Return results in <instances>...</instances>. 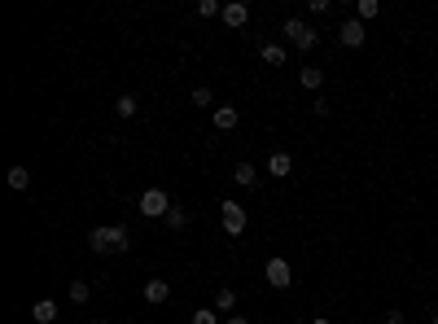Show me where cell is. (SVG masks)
I'll use <instances>...</instances> for the list:
<instances>
[{"instance_id":"cell-1","label":"cell","mask_w":438,"mask_h":324,"mask_svg":"<svg viewBox=\"0 0 438 324\" xmlns=\"http://www.w3.org/2000/svg\"><path fill=\"white\" fill-rule=\"evenodd\" d=\"M88 246L97 255H118V250H127V228L123 224H97L88 233Z\"/></svg>"},{"instance_id":"cell-2","label":"cell","mask_w":438,"mask_h":324,"mask_svg":"<svg viewBox=\"0 0 438 324\" xmlns=\"http://www.w3.org/2000/svg\"><path fill=\"white\" fill-rule=\"evenodd\" d=\"M281 35H285L294 49H303V53H311L316 44H320V31H316L311 22H303V18H285V22H281Z\"/></svg>"},{"instance_id":"cell-3","label":"cell","mask_w":438,"mask_h":324,"mask_svg":"<svg viewBox=\"0 0 438 324\" xmlns=\"http://www.w3.org/2000/svg\"><path fill=\"white\" fill-rule=\"evenodd\" d=\"M219 224H223V233L228 237H241L245 233V224H250V215H245V206L241 202H219Z\"/></svg>"},{"instance_id":"cell-4","label":"cell","mask_w":438,"mask_h":324,"mask_svg":"<svg viewBox=\"0 0 438 324\" xmlns=\"http://www.w3.org/2000/svg\"><path fill=\"white\" fill-rule=\"evenodd\" d=\"M136 210L145 215V219H167L171 202H167V193H162V188H145V193H140V202H136Z\"/></svg>"},{"instance_id":"cell-5","label":"cell","mask_w":438,"mask_h":324,"mask_svg":"<svg viewBox=\"0 0 438 324\" xmlns=\"http://www.w3.org/2000/svg\"><path fill=\"white\" fill-rule=\"evenodd\" d=\"M263 276L272 281V290H289V285H294V268H289V259H281V255H272V259H267Z\"/></svg>"},{"instance_id":"cell-6","label":"cell","mask_w":438,"mask_h":324,"mask_svg":"<svg viewBox=\"0 0 438 324\" xmlns=\"http://www.w3.org/2000/svg\"><path fill=\"white\" fill-rule=\"evenodd\" d=\"M223 22H228L232 31H241L245 22H250V5H245V0H228V5H223V14H219Z\"/></svg>"},{"instance_id":"cell-7","label":"cell","mask_w":438,"mask_h":324,"mask_svg":"<svg viewBox=\"0 0 438 324\" xmlns=\"http://www.w3.org/2000/svg\"><path fill=\"white\" fill-rule=\"evenodd\" d=\"M338 40L347 44V49H360L364 40H369V31H364V22L360 18H351V22H342V31H338Z\"/></svg>"},{"instance_id":"cell-8","label":"cell","mask_w":438,"mask_h":324,"mask_svg":"<svg viewBox=\"0 0 438 324\" xmlns=\"http://www.w3.org/2000/svg\"><path fill=\"white\" fill-rule=\"evenodd\" d=\"M289 171H294V158H289L285 149H272V153H267V175H272V180H285Z\"/></svg>"},{"instance_id":"cell-9","label":"cell","mask_w":438,"mask_h":324,"mask_svg":"<svg viewBox=\"0 0 438 324\" xmlns=\"http://www.w3.org/2000/svg\"><path fill=\"white\" fill-rule=\"evenodd\" d=\"M167 298H171V281H162V276L145 281V303H167Z\"/></svg>"},{"instance_id":"cell-10","label":"cell","mask_w":438,"mask_h":324,"mask_svg":"<svg viewBox=\"0 0 438 324\" xmlns=\"http://www.w3.org/2000/svg\"><path fill=\"white\" fill-rule=\"evenodd\" d=\"M259 57H263L267 66H285L289 62V49H285V44H276V40H267L263 49H259Z\"/></svg>"},{"instance_id":"cell-11","label":"cell","mask_w":438,"mask_h":324,"mask_svg":"<svg viewBox=\"0 0 438 324\" xmlns=\"http://www.w3.org/2000/svg\"><path fill=\"white\" fill-rule=\"evenodd\" d=\"M31 320L35 324H53L57 320V303H53V298H40V303L31 307Z\"/></svg>"},{"instance_id":"cell-12","label":"cell","mask_w":438,"mask_h":324,"mask_svg":"<svg viewBox=\"0 0 438 324\" xmlns=\"http://www.w3.org/2000/svg\"><path fill=\"white\" fill-rule=\"evenodd\" d=\"M215 311L219 316H237V290H228V285L215 290Z\"/></svg>"},{"instance_id":"cell-13","label":"cell","mask_w":438,"mask_h":324,"mask_svg":"<svg viewBox=\"0 0 438 324\" xmlns=\"http://www.w3.org/2000/svg\"><path fill=\"white\" fill-rule=\"evenodd\" d=\"M298 83H303L307 92H320V88H325V70H316V66H303V70H298Z\"/></svg>"},{"instance_id":"cell-14","label":"cell","mask_w":438,"mask_h":324,"mask_svg":"<svg viewBox=\"0 0 438 324\" xmlns=\"http://www.w3.org/2000/svg\"><path fill=\"white\" fill-rule=\"evenodd\" d=\"M237 123H241V114H237V105H219V110H215V127H219V131H232Z\"/></svg>"},{"instance_id":"cell-15","label":"cell","mask_w":438,"mask_h":324,"mask_svg":"<svg viewBox=\"0 0 438 324\" xmlns=\"http://www.w3.org/2000/svg\"><path fill=\"white\" fill-rule=\"evenodd\" d=\"M5 180H9V188H18V193H22V188H31V171H27V166H9V171H5Z\"/></svg>"},{"instance_id":"cell-16","label":"cell","mask_w":438,"mask_h":324,"mask_svg":"<svg viewBox=\"0 0 438 324\" xmlns=\"http://www.w3.org/2000/svg\"><path fill=\"white\" fill-rule=\"evenodd\" d=\"M232 180H237V184H241V188H254V184H259V171H254L250 162H237V171H232Z\"/></svg>"},{"instance_id":"cell-17","label":"cell","mask_w":438,"mask_h":324,"mask_svg":"<svg viewBox=\"0 0 438 324\" xmlns=\"http://www.w3.org/2000/svg\"><path fill=\"white\" fill-rule=\"evenodd\" d=\"M136 110H140V101L132 97V92H123V97L114 101V114H118V118H136Z\"/></svg>"},{"instance_id":"cell-18","label":"cell","mask_w":438,"mask_h":324,"mask_svg":"<svg viewBox=\"0 0 438 324\" xmlns=\"http://www.w3.org/2000/svg\"><path fill=\"white\" fill-rule=\"evenodd\" d=\"M377 14H382V9H377V0H360V5H355V18H360V22H373Z\"/></svg>"},{"instance_id":"cell-19","label":"cell","mask_w":438,"mask_h":324,"mask_svg":"<svg viewBox=\"0 0 438 324\" xmlns=\"http://www.w3.org/2000/svg\"><path fill=\"white\" fill-rule=\"evenodd\" d=\"M167 228H175V233L188 228V210H184V206H171V210H167Z\"/></svg>"},{"instance_id":"cell-20","label":"cell","mask_w":438,"mask_h":324,"mask_svg":"<svg viewBox=\"0 0 438 324\" xmlns=\"http://www.w3.org/2000/svg\"><path fill=\"white\" fill-rule=\"evenodd\" d=\"M188 324H219V311H215V307H197Z\"/></svg>"},{"instance_id":"cell-21","label":"cell","mask_w":438,"mask_h":324,"mask_svg":"<svg viewBox=\"0 0 438 324\" xmlns=\"http://www.w3.org/2000/svg\"><path fill=\"white\" fill-rule=\"evenodd\" d=\"M219 14H223L219 0H197V18H219Z\"/></svg>"},{"instance_id":"cell-22","label":"cell","mask_w":438,"mask_h":324,"mask_svg":"<svg viewBox=\"0 0 438 324\" xmlns=\"http://www.w3.org/2000/svg\"><path fill=\"white\" fill-rule=\"evenodd\" d=\"M88 294H92L88 281H70V303H88Z\"/></svg>"},{"instance_id":"cell-23","label":"cell","mask_w":438,"mask_h":324,"mask_svg":"<svg viewBox=\"0 0 438 324\" xmlns=\"http://www.w3.org/2000/svg\"><path fill=\"white\" fill-rule=\"evenodd\" d=\"M210 101H215V92H210L206 83H202V88H193V105H210Z\"/></svg>"},{"instance_id":"cell-24","label":"cell","mask_w":438,"mask_h":324,"mask_svg":"<svg viewBox=\"0 0 438 324\" xmlns=\"http://www.w3.org/2000/svg\"><path fill=\"white\" fill-rule=\"evenodd\" d=\"M311 110H316V114H320V118H325L329 110H333V105H329V97H316V101H311Z\"/></svg>"},{"instance_id":"cell-25","label":"cell","mask_w":438,"mask_h":324,"mask_svg":"<svg viewBox=\"0 0 438 324\" xmlns=\"http://www.w3.org/2000/svg\"><path fill=\"white\" fill-rule=\"evenodd\" d=\"M307 9H311V14H329L333 5H329V0H307Z\"/></svg>"},{"instance_id":"cell-26","label":"cell","mask_w":438,"mask_h":324,"mask_svg":"<svg viewBox=\"0 0 438 324\" xmlns=\"http://www.w3.org/2000/svg\"><path fill=\"white\" fill-rule=\"evenodd\" d=\"M223 324H250L245 316H223Z\"/></svg>"},{"instance_id":"cell-27","label":"cell","mask_w":438,"mask_h":324,"mask_svg":"<svg viewBox=\"0 0 438 324\" xmlns=\"http://www.w3.org/2000/svg\"><path fill=\"white\" fill-rule=\"evenodd\" d=\"M311 324H333V320H329V316H311Z\"/></svg>"},{"instance_id":"cell-28","label":"cell","mask_w":438,"mask_h":324,"mask_svg":"<svg viewBox=\"0 0 438 324\" xmlns=\"http://www.w3.org/2000/svg\"><path fill=\"white\" fill-rule=\"evenodd\" d=\"M386 324H404V320H399V316H390V320H386Z\"/></svg>"},{"instance_id":"cell-29","label":"cell","mask_w":438,"mask_h":324,"mask_svg":"<svg viewBox=\"0 0 438 324\" xmlns=\"http://www.w3.org/2000/svg\"><path fill=\"white\" fill-rule=\"evenodd\" d=\"M88 324H114V320H88Z\"/></svg>"},{"instance_id":"cell-30","label":"cell","mask_w":438,"mask_h":324,"mask_svg":"<svg viewBox=\"0 0 438 324\" xmlns=\"http://www.w3.org/2000/svg\"><path fill=\"white\" fill-rule=\"evenodd\" d=\"M430 324H438V311H434V316H430Z\"/></svg>"}]
</instances>
